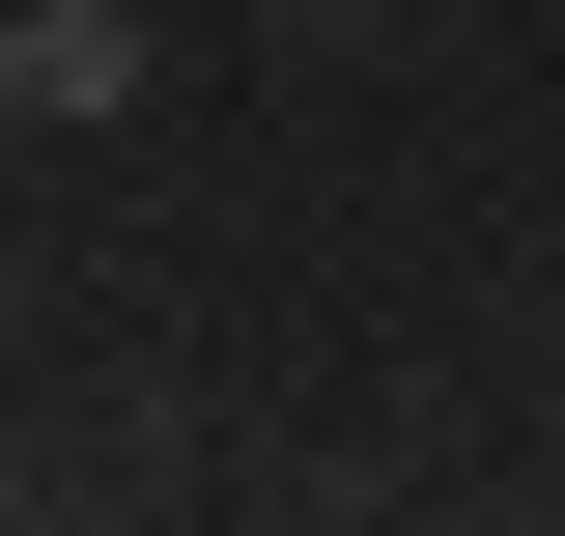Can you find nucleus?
Listing matches in <instances>:
<instances>
[{
	"mask_svg": "<svg viewBox=\"0 0 565 536\" xmlns=\"http://www.w3.org/2000/svg\"><path fill=\"white\" fill-rule=\"evenodd\" d=\"M141 85H170V29H141V0H57V29L0 0V141H57V114H141Z\"/></svg>",
	"mask_w": 565,
	"mask_h": 536,
	"instance_id": "1",
	"label": "nucleus"
}]
</instances>
